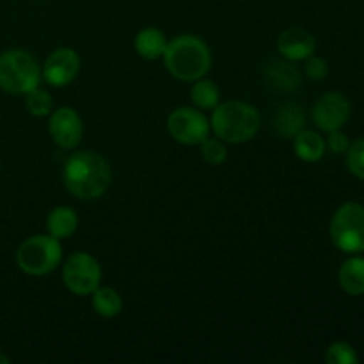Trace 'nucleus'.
<instances>
[{"instance_id": "39448f33", "label": "nucleus", "mask_w": 364, "mask_h": 364, "mask_svg": "<svg viewBox=\"0 0 364 364\" xmlns=\"http://www.w3.org/2000/svg\"><path fill=\"white\" fill-rule=\"evenodd\" d=\"M63 259L59 240L50 235H34L16 251V263L28 276H45L55 270Z\"/></svg>"}, {"instance_id": "9d476101", "label": "nucleus", "mask_w": 364, "mask_h": 364, "mask_svg": "<svg viewBox=\"0 0 364 364\" xmlns=\"http://www.w3.org/2000/svg\"><path fill=\"white\" fill-rule=\"evenodd\" d=\"M80 70V57L73 48H59L50 53L43 66V78L53 87H64L70 84Z\"/></svg>"}, {"instance_id": "393cba45", "label": "nucleus", "mask_w": 364, "mask_h": 364, "mask_svg": "<svg viewBox=\"0 0 364 364\" xmlns=\"http://www.w3.org/2000/svg\"><path fill=\"white\" fill-rule=\"evenodd\" d=\"M304 71L311 80L320 82L327 77V73H329V66H327V60L322 59V57L309 55L308 59H306Z\"/></svg>"}, {"instance_id": "6ab92c4d", "label": "nucleus", "mask_w": 364, "mask_h": 364, "mask_svg": "<svg viewBox=\"0 0 364 364\" xmlns=\"http://www.w3.org/2000/svg\"><path fill=\"white\" fill-rule=\"evenodd\" d=\"M92 308L105 318H114L123 309V299L114 288H96L92 291Z\"/></svg>"}, {"instance_id": "a878e982", "label": "nucleus", "mask_w": 364, "mask_h": 364, "mask_svg": "<svg viewBox=\"0 0 364 364\" xmlns=\"http://www.w3.org/2000/svg\"><path fill=\"white\" fill-rule=\"evenodd\" d=\"M327 146H329L331 151H333V153H336V155H341V153H347L350 142H348V137L343 134V132L334 130V132H329Z\"/></svg>"}, {"instance_id": "7ed1b4c3", "label": "nucleus", "mask_w": 364, "mask_h": 364, "mask_svg": "<svg viewBox=\"0 0 364 364\" xmlns=\"http://www.w3.org/2000/svg\"><path fill=\"white\" fill-rule=\"evenodd\" d=\"M262 117L252 105L244 102L219 103L212 114L213 134L224 142L240 144L258 134Z\"/></svg>"}, {"instance_id": "b1692460", "label": "nucleus", "mask_w": 364, "mask_h": 364, "mask_svg": "<svg viewBox=\"0 0 364 364\" xmlns=\"http://www.w3.org/2000/svg\"><path fill=\"white\" fill-rule=\"evenodd\" d=\"M347 166L354 176L364 180V139L352 142L347 149Z\"/></svg>"}, {"instance_id": "6e6552de", "label": "nucleus", "mask_w": 364, "mask_h": 364, "mask_svg": "<svg viewBox=\"0 0 364 364\" xmlns=\"http://www.w3.org/2000/svg\"><path fill=\"white\" fill-rule=\"evenodd\" d=\"M167 130L174 141L181 144H201L210 132V123L205 114L192 107H180L173 110L167 119Z\"/></svg>"}, {"instance_id": "ddd939ff", "label": "nucleus", "mask_w": 364, "mask_h": 364, "mask_svg": "<svg viewBox=\"0 0 364 364\" xmlns=\"http://www.w3.org/2000/svg\"><path fill=\"white\" fill-rule=\"evenodd\" d=\"M315 38L308 31H304V28H287L277 38V50H279V53L284 59L294 60V63L306 60L309 55L315 53Z\"/></svg>"}, {"instance_id": "1a4fd4ad", "label": "nucleus", "mask_w": 364, "mask_h": 364, "mask_svg": "<svg viewBox=\"0 0 364 364\" xmlns=\"http://www.w3.org/2000/svg\"><path fill=\"white\" fill-rule=\"evenodd\" d=\"M350 102L340 92H326L313 107V121L323 132L341 130L350 117Z\"/></svg>"}, {"instance_id": "aec40b11", "label": "nucleus", "mask_w": 364, "mask_h": 364, "mask_svg": "<svg viewBox=\"0 0 364 364\" xmlns=\"http://www.w3.org/2000/svg\"><path fill=\"white\" fill-rule=\"evenodd\" d=\"M191 100L192 103L201 110L215 109V107L219 105L220 100L219 87H217L212 80H201V78H199L194 84V87H192Z\"/></svg>"}, {"instance_id": "f257e3e1", "label": "nucleus", "mask_w": 364, "mask_h": 364, "mask_svg": "<svg viewBox=\"0 0 364 364\" xmlns=\"http://www.w3.org/2000/svg\"><path fill=\"white\" fill-rule=\"evenodd\" d=\"M64 187L78 199H96L107 192L112 181L109 162L96 153L80 151L64 164Z\"/></svg>"}, {"instance_id": "bb28decb", "label": "nucleus", "mask_w": 364, "mask_h": 364, "mask_svg": "<svg viewBox=\"0 0 364 364\" xmlns=\"http://www.w3.org/2000/svg\"><path fill=\"white\" fill-rule=\"evenodd\" d=\"M7 363H9V358L4 354H0V364H7Z\"/></svg>"}, {"instance_id": "0eeeda50", "label": "nucleus", "mask_w": 364, "mask_h": 364, "mask_svg": "<svg viewBox=\"0 0 364 364\" xmlns=\"http://www.w3.org/2000/svg\"><path fill=\"white\" fill-rule=\"evenodd\" d=\"M63 279L68 290L75 295H91L100 287L102 269L96 258L87 252H75L63 269Z\"/></svg>"}, {"instance_id": "f8f14e48", "label": "nucleus", "mask_w": 364, "mask_h": 364, "mask_svg": "<svg viewBox=\"0 0 364 364\" xmlns=\"http://www.w3.org/2000/svg\"><path fill=\"white\" fill-rule=\"evenodd\" d=\"M263 78H265V84L274 91L291 92L301 85L302 71L299 70V66H295L294 60L270 59L263 66Z\"/></svg>"}, {"instance_id": "a211bd4d", "label": "nucleus", "mask_w": 364, "mask_h": 364, "mask_svg": "<svg viewBox=\"0 0 364 364\" xmlns=\"http://www.w3.org/2000/svg\"><path fill=\"white\" fill-rule=\"evenodd\" d=\"M295 144L294 149L297 156L304 162H316L323 156L326 153V141L320 137L316 132L311 130H302L301 134L295 135Z\"/></svg>"}, {"instance_id": "4468645a", "label": "nucleus", "mask_w": 364, "mask_h": 364, "mask_svg": "<svg viewBox=\"0 0 364 364\" xmlns=\"http://www.w3.org/2000/svg\"><path fill=\"white\" fill-rule=\"evenodd\" d=\"M274 130L283 139H294L295 135L304 130L306 114L299 103H284L274 114Z\"/></svg>"}, {"instance_id": "f3484780", "label": "nucleus", "mask_w": 364, "mask_h": 364, "mask_svg": "<svg viewBox=\"0 0 364 364\" xmlns=\"http://www.w3.org/2000/svg\"><path fill=\"white\" fill-rule=\"evenodd\" d=\"M167 46V39L164 36L162 31L159 28L148 27L144 31H141L135 38V50L141 57L144 59H159V57L164 55Z\"/></svg>"}, {"instance_id": "9b49d317", "label": "nucleus", "mask_w": 364, "mask_h": 364, "mask_svg": "<svg viewBox=\"0 0 364 364\" xmlns=\"http://www.w3.org/2000/svg\"><path fill=\"white\" fill-rule=\"evenodd\" d=\"M48 132L57 146L64 149H73L80 142L84 127H82L80 116L73 109L63 107V109H57L50 117Z\"/></svg>"}, {"instance_id": "4be33fe9", "label": "nucleus", "mask_w": 364, "mask_h": 364, "mask_svg": "<svg viewBox=\"0 0 364 364\" xmlns=\"http://www.w3.org/2000/svg\"><path fill=\"white\" fill-rule=\"evenodd\" d=\"M326 361L329 364H355L359 361V355L350 343L336 341L327 348Z\"/></svg>"}, {"instance_id": "dca6fc26", "label": "nucleus", "mask_w": 364, "mask_h": 364, "mask_svg": "<svg viewBox=\"0 0 364 364\" xmlns=\"http://www.w3.org/2000/svg\"><path fill=\"white\" fill-rule=\"evenodd\" d=\"M78 228V217L75 210L68 208V206H57L48 213L46 219V230H48L50 237L63 240V238H70L71 235L77 231Z\"/></svg>"}, {"instance_id": "f03ea898", "label": "nucleus", "mask_w": 364, "mask_h": 364, "mask_svg": "<svg viewBox=\"0 0 364 364\" xmlns=\"http://www.w3.org/2000/svg\"><path fill=\"white\" fill-rule=\"evenodd\" d=\"M162 57L171 75L185 82L199 80L212 66V53L206 43L191 34L178 36L167 43Z\"/></svg>"}, {"instance_id": "423d86ee", "label": "nucleus", "mask_w": 364, "mask_h": 364, "mask_svg": "<svg viewBox=\"0 0 364 364\" xmlns=\"http://www.w3.org/2000/svg\"><path fill=\"white\" fill-rule=\"evenodd\" d=\"M331 240L334 247L347 255L364 251V206L359 203H345L331 220Z\"/></svg>"}, {"instance_id": "20e7f679", "label": "nucleus", "mask_w": 364, "mask_h": 364, "mask_svg": "<svg viewBox=\"0 0 364 364\" xmlns=\"http://www.w3.org/2000/svg\"><path fill=\"white\" fill-rule=\"evenodd\" d=\"M41 71L25 50H7L0 55V89L9 95H27L38 87Z\"/></svg>"}, {"instance_id": "412c9836", "label": "nucleus", "mask_w": 364, "mask_h": 364, "mask_svg": "<svg viewBox=\"0 0 364 364\" xmlns=\"http://www.w3.org/2000/svg\"><path fill=\"white\" fill-rule=\"evenodd\" d=\"M25 105H27V110L36 117H45L48 114H52L53 109V100L45 89L34 87L32 91H28L25 95Z\"/></svg>"}, {"instance_id": "2eb2a0df", "label": "nucleus", "mask_w": 364, "mask_h": 364, "mask_svg": "<svg viewBox=\"0 0 364 364\" xmlns=\"http://www.w3.org/2000/svg\"><path fill=\"white\" fill-rule=\"evenodd\" d=\"M338 281H340V287L343 288L345 294L352 295V297L364 295V258L361 256L348 258L340 267Z\"/></svg>"}, {"instance_id": "5701e85b", "label": "nucleus", "mask_w": 364, "mask_h": 364, "mask_svg": "<svg viewBox=\"0 0 364 364\" xmlns=\"http://www.w3.org/2000/svg\"><path fill=\"white\" fill-rule=\"evenodd\" d=\"M201 153L203 159L208 164H212V166H219V164H223L228 156V149L226 146H224V141H220V139L206 137L205 141L201 142Z\"/></svg>"}]
</instances>
